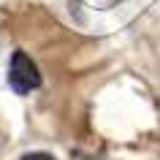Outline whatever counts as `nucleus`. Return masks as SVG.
Returning a JSON list of instances; mask_svg holds the SVG:
<instances>
[{
	"mask_svg": "<svg viewBox=\"0 0 160 160\" xmlns=\"http://www.w3.org/2000/svg\"><path fill=\"white\" fill-rule=\"evenodd\" d=\"M22 160H54V158H52L49 152H27Z\"/></svg>",
	"mask_w": 160,
	"mask_h": 160,
	"instance_id": "obj_2",
	"label": "nucleus"
},
{
	"mask_svg": "<svg viewBox=\"0 0 160 160\" xmlns=\"http://www.w3.org/2000/svg\"><path fill=\"white\" fill-rule=\"evenodd\" d=\"M8 87L17 95H30L41 87V71L25 49H17L8 62Z\"/></svg>",
	"mask_w": 160,
	"mask_h": 160,
	"instance_id": "obj_1",
	"label": "nucleus"
},
{
	"mask_svg": "<svg viewBox=\"0 0 160 160\" xmlns=\"http://www.w3.org/2000/svg\"><path fill=\"white\" fill-rule=\"evenodd\" d=\"M109 3H117V0H109Z\"/></svg>",
	"mask_w": 160,
	"mask_h": 160,
	"instance_id": "obj_3",
	"label": "nucleus"
}]
</instances>
